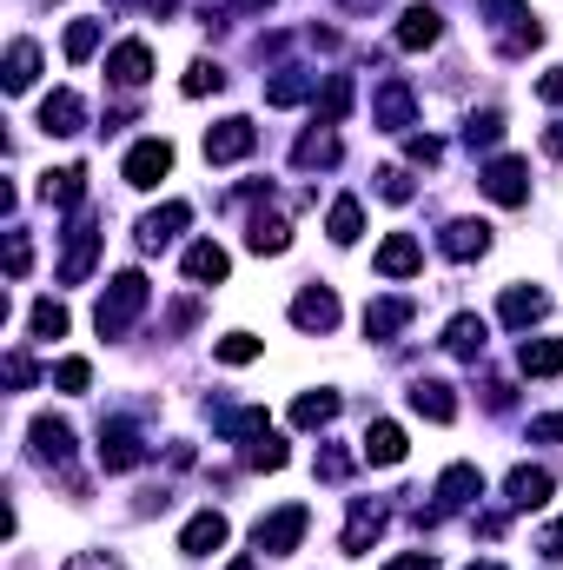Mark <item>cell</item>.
<instances>
[{"mask_svg":"<svg viewBox=\"0 0 563 570\" xmlns=\"http://www.w3.org/2000/svg\"><path fill=\"white\" fill-rule=\"evenodd\" d=\"M484 20H491V40H497V53H504V60H524V53L544 40V27L531 20V7H524V0H484Z\"/></svg>","mask_w":563,"mask_h":570,"instance_id":"1","label":"cell"},{"mask_svg":"<svg viewBox=\"0 0 563 570\" xmlns=\"http://www.w3.org/2000/svg\"><path fill=\"white\" fill-rule=\"evenodd\" d=\"M27 438H33V458H40V464H60V471L73 464V425H67V419H33Z\"/></svg>","mask_w":563,"mask_h":570,"instance_id":"10","label":"cell"},{"mask_svg":"<svg viewBox=\"0 0 563 570\" xmlns=\"http://www.w3.org/2000/svg\"><path fill=\"white\" fill-rule=\"evenodd\" d=\"M7 385H33V358L13 352V358H7Z\"/></svg>","mask_w":563,"mask_h":570,"instance_id":"48","label":"cell"},{"mask_svg":"<svg viewBox=\"0 0 563 570\" xmlns=\"http://www.w3.org/2000/svg\"><path fill=\"white\" fill-rule=\"evenodd\" d=\"M531 438H544V444H551V438H563V412H551V419H537V425H531Z\"/></svg>","mask_w":563,"mask_h":570,"instance_id":"53","label":"cell"},{"mask_svg":"<svg viewBox=\"0 0 563 570\" xmlns=\"http://www.w3.org/2000/svg\"><path fill=\"white\" fill-rule=\"evenodd\" d=\"M312 87H318V73H298V67H285L279 80L266 87V107H298V100H305Z\"/></svg>","mask_w":563,"mask_h":570,"instance_id":"34","label":"cell"},{"mask_svg":"<svg viewBox=\"0 0 563 570\" xmlns=\"http://www.w3.org/2000/svg\"><path fill=\"white\" fill-rule=\"evenodd\" d=\"M537 94H544L551 107H563V67H557V73H544V80H537Z\"/></svg>","mask_w":563,"mask_h":570,"instance_id":"51","label":"cell"},{"mask_svg":"<svg viewBox=\"0 0 563 570\" xmlns=\"http://www.w3.org/2000/svg\"><path fill=\"white\" fill-rule=\"evenodd\" d=\"M471 570H497V564H471Z\"/></svg>","mask_w":563,"mask_h":570,"instance_id":"58","label":"cell"},{"mask_svg":"<svg viewBox=\"0 0 563 570\" xmlns=\"http://www.w3.org/2000/svg\"><path fill=\"white\" fill-rule=\"evenodd\" d=\"M226 570H259V564H246V558H239V564H226Z\"/></svg>","mask_w":563,"mask_h":570,"instance_id":"57","label":"cell"},{"mask_svg":"<svg viewBox=\"0 0 563 570\" xmlns=\"http://www.w3.org/2000/svg\"><path fill=\"white\" fill-rule=\"evenodd\" d=\"M253 7H273V0H239V13H253Z\"/></svg>","mask_w":563,"mask_h":570,"instance_id":"56","label":"cell"},{"mask_svg":"<svg viewBox=\"0 0 563 570\" xmlns=\"http://www.w3.org/2000/svg\"><path fill=\"white\" fill-rule=\"evenodd\" d=\"M437 33H444V13H437V7H405V20H398V47H412V53H418V47H437Z\"/></svg>","mask_w":563,"mask_h":570,"instance_id":"21","label":"cell"},{"mask_svg":"<svg viewBox=\"0 0 563 570\" xmlns=\"http://www.w3.org/2000/svg\"><path fill=\"white\" fill-rule=\"evenodd\" d=\"M484 332H491L484 318H471V312H457V318L444 325V345H451L457 358H477V352H484Z\"/></svg>","mask_w":563,"mask_h":570,"instance_id":"30","label":"cell"},{"mask_svg":"<svg viewBox=\"0 0 563 570\" xmlns=\"http://www.w3.org/2000/svg\"><path fill=\"white\" fill-rule=\"evenodd\" d=\"M27 332H33L40 345H53V338H67V305H60V298H40V305L27 312Z\"/></svg>","mask_w":563,"mask_h":570,"instance_id":"31","label":"cell"},{"mask_svg":"<svg viewBox=\"0 0 563 570\" xmlns=\"http://www.w3.org/2000/svg\"><path fill=\"white\" fill-rule=\"evenodd\" d=\"M352 114V73H332L325 80V100H318V127H338Z\"/></svg>","mask_w":563,"mask_h":570,"instance_id":"35","label":"cell"},{"mask_svg":"<svg viewBox=\"0 0 563 570\" xmlns=\"http://www.w3.org/2000/svg\"><path fill=\"white\" fill-rule=\"evenodd\" d=\"M246 246H253V253H285V246H292L285 213H259V219H253V233H246Z\"/></svg>","mask_w":563,"mask_h":570,"instance_id":"33","label":"cell"},{"mask_svg":"<svg viewBox=\"0 0 563 570\" xmlns=\"http://www.w3.org/2000/svg\"><path fill=\"white\" fill-rule=\"evenodd\" d=\"M338 7H345V13H372L378 0H338Z\"/></svg>","mask_w":563,"mask_h":570,"instance_id":"55","label":"cell"},{"mask_svg":"<svg viewBox=\"0 0 563 570\" xmlns=\"http://www.w3.org/2000/svg\"><path fill=\"white\" fill-rule=\"evenodd\" d=\"M385 570H437V558H431V551H405L398 564H385Z\"/></svg>","mask_w":563,"mask_h":570,"instance_id":"50","label":"cell"},{"mask_svg":"<svg viewBox=\"0 0 563 570\" xmlns=\"http://www.w3.org/2000/svg\"><path fill=\"white\" fill-rule=\"evenodd\" d=\"M179 87H186V94H192V100H199V94H219V87H226V67H219V60H192V67H186V80H179Z\"/></svg>","mask_w":563,"mask_h":570,"instance_id":"38","label":"cell"},{"mask_svg":"<svg viewBox=\"0 0 563 570\" xmlns=\"http://www.w3.org/2000/svg\"><path fill=\"white\" fill-rule=\"evenodd\" d=\"M146 73H152V53H146V40H127V47H113V60H107V80L113 87H146Z\"/></svg>","mask_w":563,"mask_h":570,"instance_id":"19","label":"cell"},{"mask_svg":"<svg viewBox=\"0 0 563 570\" xmlns=\"http://www.w3.org/2000/svg\"><path fill=\"white\" fill-rule=\"evenodd\" d=\"M213 358H219V365H253V358H259V338H253V332H226V338L213 345Z\"/></svg>","mask_w":563,"mask_h":570,"instance_id":"39","label":"cell"},{"mask_svg":"<svg viewBox=\"0 0 563 570\" xmlns=\"http://www.w3.org/2000/svg\"><path fill=\"white\" fill-rule=\"evenodd\" d=\"M325 233H332V246H352V239L365 233V213H358V199H338V206H332V219H325Z\"/></svg>","mask_w":563,"mask_h":570,"instance_id":"37","label":"cell"},{"mask_svg":"<svg viewBox=\"0 0 563 570\" xmlns=\"http://www.w3.org/2000/svg\"><path fill=\"white\" fill-rule=\"evenodd\" d=\"M537 551H544V558H563V518H557V524H544V538H537Z\"/></svg>","mask_w":563,"mask_h":570,"instance_id":"49","label":"cell"},{"mask_svg":"<svg viewBox=\"0 0 563 570\" xmlns=\"http://www.w3.org/2000/svg\"><path fill=\"white\" fill-rule=\"evenodd\" d=\"M332 419H338V392H305V399H298V405H292V425H332Z\"/></svg>","mask_w":563,"mask_h":570,"instance_id":"36","label":"cell"},{"mask_svg":"<svg viewBox=\"0 0 563 570\" xmlns=\"http://www.w3.org/2000/svg\"><path fill=\"white\" fill-rule=\"evenodd\" d=\"M93 253H100V226L93 219H73V233H67V259H60V285H80L93 273Z\"/></svg>","mask_w":563,"mask_h":570,"instance_id":"7","label":"cell"},{"mask_svg":"<svg viewBox=\"0 0 563 570\" xmlns=\"http://www.w3.org/2000/svg\"><path fill=\"white\" fill-rule=\"evenodd\" d=\"M378 193H385L392 206H405V199H412L418 186H412V173H405V166H385V173H378Z\"/></svg>","mask_w":563,"mask_h":570,"instance_id":"44","label":"cell"},{"mask_svg":"<svg viewBox=\"0 0 563 570\" xmlns=\"http://www.w3.org/2000/svg\"><path fill=\"white\" fill-rule=\"evenodd\" d=\"M146 298H152V285L140 273H120V279L100 292V312H93V325H100V338H120L134 318L146 312Z\"/></svg>","mask_w":563,"mask_h":570,"instance_id":"2","label":"cell"},{"mask_svg":"<svg viewBox=\"0 0 563 570\" xmlns=\"http://www.w3.org/2000/svg\"><path fill=\"white\" fill-rule=\"evenodd\" d=\"M412 312H418L412 298H372V305H365V338H378V345H385L392 332H405V325H412Z\"/></svg>","mask_w":563,"mask_h":570,"instance_id":"17","label":"cell"},{"mask_svg":"<svg viewBox=\"0 0 563 570\" xmlns=\"http://www.w3.org/2000/svg\"><path fill=\"white\" fill-rule=\"evenodd\" d=\"M87 127V107H80V94L73 87H53L47 100H40V134H53V140H73Z\"/></svg>","mask_w":563,"mask_h":570,"instance_id":"6","label":"cell"},{"mask_svg":"<svg viewBox=\"0 0 563 570\" xmlns=\"http://www.w3.org/2000/svg\"><path fill=\"white\" fill-rule=\"evenodd\" d=\"M120 173H127V186H159V179H166V173H172V146L166 140H140L134 146V153H127V166H120Z\"/></svg>","mask_w":563,"mask_h":570,"instance_id":"8","label":"cell"},{"mask_svg":"<svg viewBox=\"0 0 563 570\" xmlns=\"http://www.w3.org/2000/svg\"><path fill=\"white\" fill-rule=\"evenodd\" d=\"M477 186H484V199H497V206H524V199H531V166H524V159H491V166L477 173Z\"/></svg>","mask_w":563,"mask_h":570,"instance_id":"4","label":"cell"},{"mask_svg":"<svg viewBox=\"0 0 563 570\" xmlns=\"http://www.w3.org/2000/svg\"><path fill=\"white\" fill-rule=\"evenodd\" d=\"M372 464H405V431L392 425V419H378V425H365V444H358Z\"/></svg>","mask_w":563,"mask_h":570,"instance_id":"25","label":"cell"},{"mask_svg":"<svg viewBox=\"0 0 563 570\" xmlns=\"http://www.w3.org/2000/svg\"><path fill=\"white\" fill-rule=\"evenodd\" d=\"M40 80V47L33 40H13L7 47V94H27Z\"/></svg>","mask_w":563,"mask_h":570,"instance_id":"28","label":"cell"},{"mask_svg":"<svg viewBox=\"0 0 563 570\" xmlns=\"http://www.w3.org/2000/svg\"><path fill=\"white\" fill-rule=\"evenodd\" d=\"M233 273V259H226V246H213V239H199L192 253H186V279L192 285H219Z\"/></svg>","mask_w":563,"mask_h":570,"instance_id":"24","label":"cell"},{"mask_svg":"<svg viewBox=\"0 0 563 570\" xmlns=\"http://www.w3.org/2000/svg\"><path fill=\"white\" fill-rule=\"evenodd\" d=\"M497 312H504V325H537V318H544V312H551V298H544V292H537V285H511V292H504V305H497Z\"/></svg>","mask_w":563,"mask_h":570,"instance_id":"27","label":"cell"},{"mask_svg":"<svg viewBox=\"0 0 563 570\" xmlns=\"http://www.w3.org/2000/svg\"><path fill=\"white\" fill-rule=\"evenodd\" d=\"M517 365H524L531 379H557L563 372V338H524V345H517Z\"/></svg>","mask_w":563,"mask_h":570,"instance_id":"26","label":"cell"},{"mask_svg":"<svg viewBox=\"0 0 563 570\" xmlns=\"http://www.w3.org/2000/svg\"><path fill=\"white\" fill-rule=\"evenodd\" d=\"M186 219H192V206H186V199H166L159 213H146V219H140V246H146V253L172 246V239L186 233Z\"/></svg>","mask_w":563,"mask_h":570,"instance_id":"12","label":"cell"},{"mask_svg":"<svg viewBox=\"0 0 563 570\" xmlns=\"http://www.w3.org/2000/svg\"><path fill=\"white\" fill-rule=\"evenodd\" d=\"M412 159H418V166H437V159H444V146H437V140H412Z\"/></svg>","mask_w":563,"mask_h":570,"instance_id":"52","label":"cell"},{"mask_svg":"<svg viewBox=\"0 0 563 570\" xmlns=\"http://www.w3.org/2000/svg\"><path fill=\"white\" fill-rule=\"evenodd\" d=\"M437 246H444V259H484V246H491V226H484V219H451Z\"/></svg>","mask_w":563,"mask_h":570,"instance_id":"16","label":"cell"},{"mask_svg":"<svg viewBox=\"0 0 563 570\" xmlns=\"http://www.w3.org/2000/svg\"><path fill=\"white\" fill-rule=\"evenodd\" d=\"M504 491H511V504H517V511H537V504H551V491H557V484H551V471L517 464V471L504 478Z\"/></svg>","mask_w":563,"mask_h":570,"instance_id":"18","label":"cell"},{"mask_svg":"<svg viewBox=\"0 0 563 570\" xmlns=\"http://www.w3.org/2000/svg\"><path fill=\"white\" fill-rule=\"evenodd\" d=\"M497 140H504V114H497V107L471 114V127H464V146H497Z\"/></svg>","mask_w":563,"mask_h":570,"instance_id":"40","label":"cell"},{"mask_svg":"<svg viewBox=\"0 0 563 570\" xmlns=\"http://www.w3.org/2000/svg\"><path fill=\"white\" fill-rule=\"evenodd\" d=\"M471 498H484V471H477V464H451V471L437 478V518H444V511H464Z\"/></svg>","mask_w":563,"mask_h":570,"instance_id":"14","label":"cell"},{"mask_svg":"<svg viewBox=\"0 0 563 570\" xmlns=\"http://www.w3.org/2000/svg\"><path fill=\"white\" fill-rule=\"evenodd\" d=\"M305 524H312V511H305V504H285V511H273V518H259V524H253L259 558H285V551H298Z\"/></svg>","mask_w":563,"mask_h":570,"instance_id":"3","label":"cell"},{"mask_svg":"<svg viewBox=\"0 0 563 570\" xmlns=\"http://www.w3.org/2000/svg\"><path fill=\"white\" fill-rule=\"evenodd\" d=\"M246 464L253 471H285V444L266 431V438H253V451H246Z\"/></svg>","mask_w":563,"mask_h":570,"instance_id":"42","label":"cell"},{"mask_svg":"<svg viewBox=\"0 0 563 570\" xmlns=\"http://www.w3.org/2000/svg\"><path fill=\"white\" fill-rule=\"evenodd\" d=\"M412 114H418L412 87H405V80H385V87H378V100H372V120H378L385 134H405V127H412Z\"/></svg>","mask_w":563,"mask_h":570,"instance_id":"13","label":"cell"},{"mask_svg":"<svg viewBox=\"0 0 563 570\" xmlns=\"http://www.w3.org/2000/svg\"><path fill=\"white\" fill-rule=\"evenodd\" d=\"M352 471V451H318V478H345Z\"/></svg>","mask_w":563,"mask_h":570,"instance_id":"46","label":"cell"},{"mask_svg":"<svg viewBox=\"0 0 563 570\" xmlns=\"http://www.w3.org/2000/svg\"><path fill=\"white\" fill-rule=\"evenodd\" d=\"M80 193H87V173H80V166L40 173V199H47V206H80Z\"/></svg>","mask_w":563,"mask_h":570,"instance_id":"29","label":"cell"},{"mask_svg":"<svg viewBox=\"0 0 563 570\" xmlns=\"http://www.w3.org/2000/svg\"><path fill=\"white\" fill-rule=\"evenodd\" d=\"M100 53V20H73L67 27V60H93Z\"/></svg>","mask_w":563,"mask_h":570,"instance_id":"41","label":"cell"},{"mask_svg":"<svg viewBox=\"0 0 563 570\" xmlns=\"http://www.w3.org/2000/svg\"><path fill=\"white\" fill-rule=\"evenodd\" d=\"M27 266H33V246H27V233H7V273H13V279H27Z\"/></svg>","mask_w":563,"mask_h":570,"instance_id":"45","label":"cell"},{"mask_svg":"<svg viewBox=\"0 0 563 570\" xmlns=\"http://www.w3.org/2000/svg\"><path fill=\"white\" fill-rule=\"evenodd\" d=\"M418 266H424V253H418L412 233H392V239L378 246V273H385V279H412Z\"/></svg>","mask_w":563,"mask_h":570,"instance_id":"22","label":"cell"},{"mask_svg":"<svg viewBox=\"0 0 563 570\" xmlns=\"http://www.w3.org/2000/svg\"><path fill=\"white\" fill-rule=\"evenodd\" d=\"M378 538H385V504L358 498V504H352V524H345V558H365Z\"/></svg>","mask_w":563,"mask_h":570,"instance_id":"15","label":"cell"},{"mask_svg":"<svg viewBox=\"0 0 563 570\" xmlns=\"http://www.w3.org/2000/svg\"><path fill=\"white\" fill-rule=\"evenodd\" d=\"M67 570H120V558H107V551H80V558H67Z\"/></svg>","mask_w":563,"mask_h":570,"instance_id":"47","label":"cell"},{"mask_svg":"<svg viewBox=\"0 0 563 570\" xmlns=\"http://www.w3.org/2000/svg\"><path fill=\"white\" fill-rule=\"evenodd\" d=\"M219 544H226V518H219V511H199V518L179 531V551H186V558H206V551H219Z\"/></svg>","mask_w":563,"mask_h":570,"instance_id":"23","label":"cell"},{"mask_svg":"<svg viewBox=\"0 0 563 570\" xmlns=\"http://www.w3.org/2000/svg\"><path fill=\"white\" fill-rule=\"evenodd\" d=\"M140 458H146V444H140V431L127 425V419L100 425V464H107V471H134Z\"/></svg>","mask_w":563,"mask_h":570,"instance_id":"11","label":"cell"},{"mask_svg":"<svg viewBox=\"0 0 563 570\" xmlns=\"http://www.w3.org/2000/svg\"><path fill=\"white\" fill-rule=\"evenodd\" d=\"M53 385H60V392H87V385H93V365H87V358H60V365H53Z\"/></svg>","mask_w":563,"mask_h":570,"instance_id":"43","label":"cell"},{"mask_svg":"<svg viewBox=\"0 0 563 570\" xmlns=\"http://www.w3.org/2000/svg\"><path fill=\"white\" fill-rule=\"evenodd\" d=\"M292 159H298V166H338V134H332V127H312L305 140L292 146Z\"/></svg>","mask_w":563,"mask_h":570,"instance_id":"32","label":"cell"},{"mask_svg":"<svg viewBox=\"0 0 563 570\" xmlns=\"http://www.w3.org/2000/svg\"><path fill=\"white\" fill-rule=\"evenodd\" d=\"M544 153H551V159H563V120L551 127V134H544Z\"/></svg>","mask_w":563,"mask_h":570,"instance_id":"54","label":"cell"},{"mask_svg":"<svg viewBox=\"0 0 563 570\" xmlns=\"http://www.w3.org/2000/svg\"><path fill=\"white\" fill-rule=\"evenodd\" d=\"M412 412L431 419V425H451V419H457V399H451L444 379H418V385H412Z\"/></svg>","mask_w":563,"mask_h":570,"instance_id":"20","label":"cell"},{"mask_svg":"<svg viewBox=\"0 0 563 570\" xmlns=\"http://www.w3.org/2000/svg\"><path fill=\"white\" fill-rule=\"evenodd\" d=\"M292 325H298V332H332V325H338V298H332V285H305V292L292 298Z\"/></svg>","mask_w":563,"mask_h":570,"instance_id":"9","label":"cell"},{"mask_svg":"<svg viewBox=\"0 0 563 570\" xmlns=\"http://www.w3.org/2000/svg\"><path fill=\"white\" fill-rule=\"evenodd\" d=\"M253 146H259V127L239 120V114L219 120V127H206V159H213V166H233V159H246Z\"/></svg>","mask_w":563,"mask_h":570,"instance_id":"5","label":"cell"}]
</instances>
